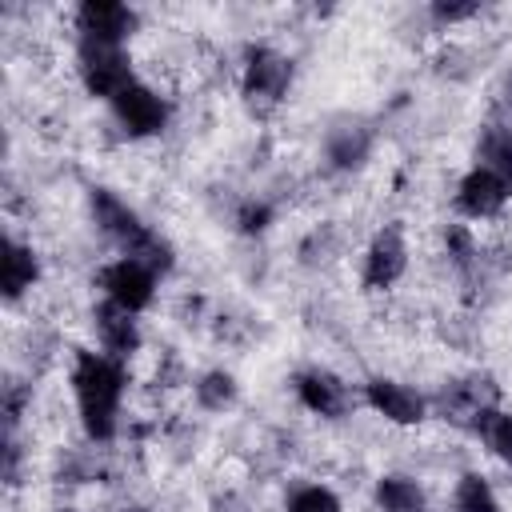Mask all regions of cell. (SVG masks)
<instances>
[{
	"mask_svg": "<svg viewBox=\"0 0 512 512\" xmlns=\"http://www.w3.org/2000/svg\"><path fill=\"white\" fill-rule=\"evenodd\" d=\"M124 364L108 352H76L72 364V392L80 408V424L92 440H112L116 436V416H120V396H124Z\"/></svg>",
	"mask_w": 512,
	"mask_h": 512,
	"instance_id": "6da1fadb",
	"label": "cell"
},
{
	"mask_svg": "<svg viewBox=\"0 0 512 512\" xmlns=\"http://www.w3.org/2000/svg\"><path fill=\"white\" fill-rule=\"evenodd\" d=\"M76 68H80L84 88H88L92 96H100V100H116L124 88L136 84L132 60H128V52L116 48V44H88V40H80Z\"/></svg>",
	"mask_w": 512,
	"mask_h": 512,
	"instance_id": "7a4b0ae2",
	"label": "cell"
},
{
	"mask_svg": "<svg viewBox=\"0 0 512 512\" xmlns=\"http://www.w3.org/2000/svg\"><path fill=\"white\" fill-rule=\"evenodd\" d=\"M96 284H100L104 300H112L116 308H124V312H132V316L144 312V308L152 304V296H156V272H148L144 264H136V260H128V256L104 264L100 276H96Z\"/></svg>",
	"mask_w": 512,
	"mask_h": 512,
	"instance_id": "3957f363",
	"label": "cell"
},
{
	"mask_svg": "<svg viewBox=\"0 0 512 512\" xmlns=\"http://www.w3.org/2000/svg\"><path fill=\"white\" fill-rule=\"evenodd\" d=\"M76 32L88 44L124 48V40L136 32V12L128 4H116V0H84L76 8Z\"/></svg>",
	"mask_w": 512,
	"mask_h": 512,
	"instance_id": "277c9868",
	"label": "cell"
},
{
	"mask_svg": "<svg viewBox=\"0 0 512 512\" xmlns=\"http://www.w3.org/2000/svg\"><path fill=\"white\" fill-rule=\"evenodd\" d=\"M364 400H368V408H372L376 416H384L388 424L408 428V424H420V420H424V396H420L416 388L400 384V380H388V376L368 380V384H364Z\"/></svg>",
	"mask_w": 512,
	"mask_h": 512,
	"instance_id": "5b68a950",
	"label": "cell"
},
{
	"mask_svg": "<svg viewBox=\"0 0 512 512\" xmlns=\"http://www.w3.org/2000/svg\"><path fill=\"white\" fill-rule=\"evenodd\" d=\"M116 120L124 124L128 136H156L168 124V104L148 88V84H132L112 100Z\"/></svg>",
	"mask_w": 512,
	"mask_h": 512,
	"instance_id": "8992f818",
	"label": "cell"
},
{
	"mask_svg": "<svg viewBox=\"0 0 512 512\" xmlns=\"http://www.w3.org/2000/svg\"><path fill=\"white\" fill-rule=\"evenodd\" d=\"M292 84V64L288 56L272 52V48H252L244 60V96L248 100H280Z\"/></svg>",
	"mask_w": 512,
	"mask_h": 512,
	"instance_id": "52a82bcc",
	"label": "cell"
},
{
	"mask_svg": "<svg viewBox=\"0 0 512 512\" xmlns=\"http://www.w3.org/2000/svg\"><path fill=\"white\" fill-rule=\"evenodd\" d=\"M508 196H512V184L500 180L496 172L480 168V164L456 184V208H460L464 216H472V220H488V216H496V212L508 204Z\"/></svg>",
	"mask_w": 512,
	"mask_h": 512,
	"instance_id": "ba28073f",
	"label": "cell"
},
{
	"mask_svg": "<svg viewBox=\"0 0 512 512\" xmlns=\"http://www.w3.org/2000/svg\"><path fill=\"white\" fill-rule=\"evenodd\" d=\"M408 268V244L400 236V228H384L368 252H364V284L368 288H392Z\"/></svg>",
	"mask_w": 512,
	"mask_h": 512,
	"instance_id": "9c48e42d",
	"label": "cell"
},
{
	"mask_svg": "<svg viewBox=\"0 0 512 512\" xmlns=\"http://www.w3.org/2000/svg\"><path fill=\"white\" fill-rule=\"evenodd\" d=\"M296 396L316 416H344L348 412V384L324 368H308L296 376Z\"/></svg>",
	"mask_w": 512,
	"mask_h": 512,
	"instance_id": "30bf717a",
	"label": "cell"
},
{
	"mask_svg": "<svg viewBox=\"0 0 512 512\" xmlns=\"http://www.w3.org/2000/svg\"><path fill=\"white\" fill-rule=\"evenodd\" d=\"M92 324H96V340H100V348H104L108 356L124 360V356H132V352L140 348V328H136V316H132V312H124V308H116L112 300L96 304Z\"/></svg>",
	"mask_w": 512,
	"mask_h": 512,
	"instance_id": "8fae6325",
	"label": "cell"
},
{
	"mask_svg": "<svg viewBox=\"0 0 512 512\" xmlns=\"http://www.w3.org/2000/svg\"><path fill=\"white\" fill-rule=\"evenodd\" d=\"M40 276V260L28 244H16V240H4V256H0V288H4V300H20Z\"/></svg>",
	"mask_w": 512,
	"mask_h": 512,
	"instance_id": "7c38bea8",
	"label": "cell"
},
{
	"mask_svg": "<svg viewBox=\"0 0 512 512\" xmlns=\"http://www.w3.org/2000/svg\"><path fill=\"white\" fill-rule=\"evenodd\" d=\"M376 508L380 512H428V496L412 476H380Z\"/></svg>",
	"mask_w": 512,
	"mask_h": 512,
	"instance_id": "4fadbf2b",
	"label": "cell"
},
{
	"mask_svg": "<svg viewBox=\"0 0 512 512\" xmlns=\"http://www.w3.org/2000/svg\"><path fill=\"white\" fill-rule=\"evenodd\" d=\"M372 152V132L368 128H356V124H344L328 136V160L336 168H360Z\"/></svg>",
	"mask_w": 512,
	"mask_h": 512,
	"instance_id": "5bb4252c",
	"label": "cell"
},
{
	"mask_svg": "<svg viewBox=\"0 0 512 512\" xmlns=\"http://www.w3.org/2000/svg\"><path fill=\"white\" fill-rule=\"evenodd\" d=\"M476 164L512 184V128H500V124L484 128V136L476 144Z\"/></svg>",
	"mask_w": 512,
	"mask_h": 512,
	"instance_id": "9a60e30c",
	"label": "cell"
},
{
	"mask_svg": "<svg viewBox=\"0 0 512 512\" xmlns=\"http://www.w3.org/2000/svg\"><path fill=\"white\" fill-rule=\"evenodd\" d=\"M472 428H476V436L488 444L492 456H500V460L512 464V412H500V408L488 404V408L476 412Z\"/></svg>",
	"mask_w": 512,
	"mask_h": 512,
	"instance_id": "2e32d148",
	"label": "cell"
},
{
	"mask_svg": "<svg viewBox=\"0 0 512 512\" xmlns=\"http://www.w3.org/2000/svg\"><path fill=\"white\" fill-rule=\"evenodd\" d=\"M452 512H500V500L496 492L488 488L484 476L468 472L456 480V492H452Z\"/></svg>",
	"mask_w": 512,
	"mask_h": 512,
	"instance_id": "e0dca14e",
	"label": "cell"
},
{
	"mask_svg": "<svg viewBox=\"0 0 512 512\" xmlns=\"http://www.w3.org/2000/svg\"><path fill=\"white\" fill-rule=\"evenodd\" d=\"M196 400H200V408H208V412H224V408H232V400H236V380H232L228 372H208V376H200V384H196Z\"/></svg>",
	"mask_w": 512,
	"mask_h": 512,
	"instance_id": "ac0fdd59",
	"label": "cell"
},
{
	"mask_svg": "<svg viewBox=\"0 0 512 512\" xmlns=\"http://www.w3.org/2000/svg\"><path fill=\"white\" fill-rule=\"evenodd\" d=\"M288 512H340V500H336L332 488H324V484H308V488L292 492Z\"/></svg>",
	"mask_w": 512,
	"mask_h": 512,
	"instance_id": "d6986e66",
	"label": "cell"
},
{
	"mask_svg": "<svg viewBox=\"0 0 512 512\" xmlns=\"http://www.w3.org/2000/svg\"><path fill=\"white\" fill-rule=\"evenodd\" d=\"M480 12V4H448V0H436L432 4V16L440 24H460V20H472Z\"/></svg>",
	"mask_w": 512,
	"mask_h": 512,
	"instance_id": "ffe728a7",
	"label": "cell"
},
{
	"mask_svg": "<svg viewBox=\"0 0 512 512\" xmlns=\"http://www.w3.org/2000/svg\"><path fill=\"white\" fill-rule=\"evenodd\" d=\"M268 220H272L268 204H244V208H240V216H236L240 232H264V228H268Z\"/></svg>",
	"mask_w": 512,
	"mask_h": 512,
	"instance_id": "44dd1931",
	"label": "cell"
},
{
	"mask_svg": "<svg viewBox=\"0 0 512 512\" xmlns=\"http://www.w3.org/2000/svg\"><path fill=\"white\" fill-rule=\"evenodd\" d=\"M20 412H24V388L20 384H8L4 388V420H8V428H16Z\"/></svg>",
	"mask_w": 512,
	"mask_h": 512,
	"instance_id": "7402d4cb",
	"label": "cell"
},
{
	"mask_svg": "<svg viewBox=\"0 0 512 512\" xmlns=\"http://www.w3.org/2000/svg\"><path fill=\"white\" fill-rule=\"evenodd\" d=\"M500 104L512 112V68L504 72V80H500Z\"/></svg>",
	"mask_w": 512,
	"mask_h": 512,
	"instance_id": "603a6c76",
	"label": "cell"
},
{
	"mask_svg": "<svg viewBox=\"0 0 512 512\" xmlns=\"http://www.w3.org/2000/svg\"><path fill=\"white\" fill-rule=\"evenodd\" d=\"M132 512H140V508H132Z\"/></svg>",
	"mask_w": 512,
	"mask_h": 512,
	"instance_id": "cb8c5ba5",
	"label": "cell"
}]
</instances>
